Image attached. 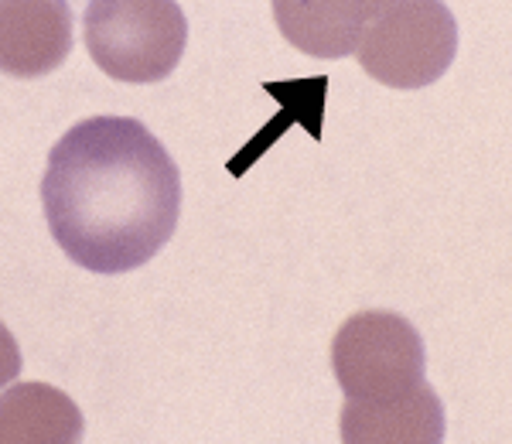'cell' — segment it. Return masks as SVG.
<instances>
[{
	"mask_svg": "<svg viewBox=\"0 0 512 444\" xmlns=\"http://www.w3.org/2000/svg\"><path fill=\"white\" fill-rule=\"evenodd\" d=\"M41 205L72 263L93 274H130L175 236L181 175L140 120L93 117L52 147Z\"/></svg>",
	"mask_w": 512,
	"mask_h": 444,
	"instance_id": "1",
	"label": "cell"
},
{
	"mask_svg": "<svg viewBox=\"0 0 512 444\" xmlns=\"http://www.w3.org/2000/svg\"><path fill=\"white\" fill-rule=\"evenodd\" d=\"M82 28L93 62L130 86L168 79L188 45V21L175 0H89Z\"/></svg>",
	"mask_w": 512,
	"mask_h": 444,
	"instance_id": "2",
	"label": "cell"
},
{
	"mask_svg": "<svg viewBox=\"0 0 512 444\" xmlns=\"http://www.w3.org/2000/svg\"><path fill=\"white\" fill-rule=\"evenodd\" d=\"M355 55L390 89L434 86L458 55V21L444 0H403L366 24Z\"/></svg>",
	"mask_w": 512,
	"mask_h": 444,
	"instance_id": "3",
	"label": "cell"
},
{
	"mask_svg": "<svg viewBox=\"0 0 512 444\" xmlns=\"http://www.w3.org/2000/svg\"><path fill=\"white\" fill-rule=\"evenodd\" d=\"M332 369L345 400H386L427 383V349L403 315L369 308L335 332Z\"/></svg>",
	"mask_w": 512,
	"mask_h": 444,
	"instance_id": "4",
	"label": "cell"
},
{
	"mask_svg": "<svg viewBox=\"0 0 512 444\" xmlns=\"http://www.w3.org/2000/svg\"><path fill=\"white\" fill-rule=\"evenodd\" d=\"M72 52L69 0H0V72L38 79Z\"/></svg>",
	"mask_w": 512,
	"mask_h": 444,
	"instance_id": "5",
	"label": "cell"
},
{
	"mask_svg": "<svg viewBox=\"0 0 512 444\" xmlns=\"http://www.w3.org/2000/svg\"><path fill=\"white\" fill-rule=\"evenodd\" d=\"M448 417L427 383L386 400H345L338 417L342 444H444Z\"/></svg>",
	"mask_w": 512,
	"mask_h": 444,
	"instance_id": "6",
	"label": "cell"
},
{
	"mask_svg": "<svg viewBox=\"0 0 512 444\" xmlns=\"http://www.w3.org/2000/svg\"><path fill=\"white\" fill-rule=\"evenodd\" d=\"M270 7L280 35L311 59L352 55L369 24L359 0H270Z\"/></svg>",
	"mask_w": 512,
	"mask_h": 444,
	"instance_id": "7",
	"label": "cell"
},
{
	"mask_svg": "<svg viewBox=\"0 0 512 444\" xmlns=\"http://www.w3.org/2000/svg\"><path fill=\"white\" fill-rule=\"evenodd\" d=\"M82 431V410L59 386L18 383L0 393V444H69Z\"/></svg>",
	"mask_w": 512,
	"mask_h": 444,
	"instance_id": "8",
	"label": "cell"
},
{
	"mask_svg": "<svg viewBox=\"0 0 512 444\" xmlns=\"http://www.w3.org/2000/svg\"><path fill=\"white\" fill-rule=\"evenodd\" d=\"M21 373V345L11 335V328L0 322V393L7 390Z\"/></svg>",
	"mask_w": 512,
	"mask_h": 444,
	"instance_id": "9",
	"label": "cell"
},
{
	"mask_svg": "<svg viewBox=\"0 0 512 444\" xmlns=\"http://www.w3.org/2000/svg\"><path fill=\"white\" fill-rule=\"evenodd\" d=\"M359 4H362V11H366V18L373 21V18H379V14L390 11V7L403 4V0H359Z\"/></svg>",
	"mask_w": 512,
	"mask_h": 444,
	"instance_id": "10",
	"label": "cell"
},
{
	"mask_svg": "<svg viewBox=\"0 0 512 444\" xmlns=\"http://www.w3.org/2000/svg\"><path fill=\"white\" fill-rule=\"evenodd\" d=\"M69 444H76V441H69Z\"/></svg>",
	"mask_w": 512,
	"mask_h": 444,
	"instance_id": "11",
	"label": "cell"
}]
</instances>
